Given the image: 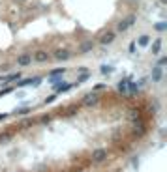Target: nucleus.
<instances>
[{
	"instance_id": "423d86ee",
	"label": "nucleus",
	"mask_w": 167,
	"mask_h": 172,
	"mask_svg": "<svg viewBox=\"0 0 167 172\" xmlns=\"http://www.w3.org/2000/svg\"><path fill=\"white\" fill-rule=\"evenodd\" d=\"M68 58H70V50H66V49H58V50H54V60L62 62V60H68Z\"/></svg>"
},
{
	"instance_id": "4be33fe9",
	"label": "nucleus",
	"mask_w": 167,
	"mask_h": 172,
	"mask_svg": "<svg viewBox=\"0 0 167 172\" xmlns=\"http://www.w3.org/2000/svg\"><path fill=\"white\" fill-rule=\"evenodd\" d=\"M103 90V84H98V86H94V92H102Z\"/></svg>"
},
{
	"instance_id": "0eeeda50",
	"label": "nucleus",
	"mask_w": 167,
	"mask_h": 172,
	"mask_svg": "<svg viewBox=\"0 0 167 172\" xmlns=\"http://www.w3.org/2000/svg\"><path fill=\"white\" fill-rule=\"evenodd\" d=\"M130 80H131V77L124 79V80H120V82H118V86H116V90H118L120 94H126V92H128V84H130Z\"/></svg>"
},
{
	"instance_id": "dca6fc26",
	"label": "nucleus",
	"mask_w": 167,
	"mask_h": 172,
	"mask_svg": "<svg viewBox=\"0 0 167 172\" xmlns=\"http://www.w3.org/2000/svg\"><path fill=\"white\" fill-rule=\"evenodd\" d=\"M64 73H66V69H64V68H58V69H54V71L51 73V77H53V79H58L60 75H64Z\"/></svg>"
},
{
	"instance_id": "2eb2a0df",
	"label": "nucleus",
	"mask_w": 167,
	"mask_h": 172,
	"mask_svg": "<svg viewBox=\"0 0 167 172\" xmlns=\"http://www.w3.org/2000/svg\"><path fill=\"white\" fill-rule=\"evenodd\" d=\"M137 43L141 45V47H146V45H148V43H150V38H148V36H141Z\"/></svg>"
},
{
	"instance_id": "ddd939ff",
	"label": "nucleus",
	"mask_w": 167,
	"mask_h": 172,
	"mask_svg": "<svg viewBox=\"0 0 167 172\" xmlns=\"http://www.w3.org/2000/svg\"><path fill=\"white\" fill-rule=\"evenodd\" d=\"M150 49H152V54H158V53H160V49H161V39H156Z\"/></svg>"
},
{
	"instance_id": "5701e85b",
	"label": "nucleus",
	"mask_w": 167,
	"mask_h": 172,
	"mask_svg": "<svg viewBox=\"0 0 167 172\" xmlns=\"http://www.w3.org/2000/svg\"><path fill=\"white\" fill-rule=\"evenodd\" d=\"M8 118V114H0V120H6Z\"/></svg>"
},
{
	"instance_id": "b1692460",
	"label": "nucleus",
	"mask_w": 167,
	"mask_h": 172,
	"mask_svg": "<svg viewBox=\"0 0 167 172\" xmlns=\"http://www.w3.org/2000/svg\"><path fill=\"white\" fill-rule=\"evenodd\" d=\"M0 80H2V75H0Z\"/></svg>"
},
{
	"instance_id": "f8f14e48",
	"label": "nucleus",
	"mask_w": 167,
	"mask_h": 172,
	"mask_svg": "<svg viewBox=\"0 0 167 172\" xmlns=\"http://www.w3.org/2000/svg\"><path fill=\"white\" fill-rule=\"evenodd\" d=\"M92 47H94V43H92V41H85V43L79 47V50H81V53H88V50L92 49Z\"/></svg>"
},
{
	"instance_id": "f3484780",
	"label": "nucleus",
	"mask_w": 167,
	"mask_h": 172,
	"mask_svg": "<svg viewBox=\"0 0 167 172\" xmlns=\"http://www.w3.org/2000/svg\"><path fill=\"white\" fill-rule=\"evenodd\" d=\"M165 28H167V24H165V23H158V24H154V30H156V32H163Z\"/></svg>"
},
{
	"instance_id": "6e6552de",
	"label": "nucleus",
	"mask_w": 167,
	"mask_h": 172,
	"mask_svg": "<svg viewBox=\"0 0 167 172\" xmlns=\"http://www.w3.org/2000/svg\"><path fill=\"white\" fill-rule=\"evenodd\" d=\"M98 94H88L87 97L83 99V105H94V103H98Z\"/></svg>"
},
{
	"instance_id": "f03ea898",
	"label": "nucleus",
	"mask_w": 167,
	"mask_h": 172,
	"mask_svg": "<svg viewBox=\"0 0 167 172\" xmlns=\"http://www.w3.org/2000/svg\"><path fill=\"white\" fill-rule=\"evenodd\" d=\"M32 60H34V62H38V64H43V62H47V60H49V53H47V50H43V49H38L36 53L32 54Z\"/></svg>"
},
{
	"instance_id": "f257e3e1",
	"label": "nucleus",
	"mask_w": 167,
	"mask_h": 172,
	"mask_svg": "<svg viewBox=\"0 0 167 172\" xmlns=\"http://www.w3.org/2000/svg\"><path fill=\"white\" fill-rule=\"evenodd\" d=\"M107 159V150L105 148H98L92 151V161L94 163H103V161Z\"/></svg>"
},
{
	"instance_id": "9b49d317",
	"label": "nucleus",
	"mask_w": 167,
	"mask_h": 172,
	"mask_svg": "<svg viewBox=\"0 0 167 172\" xmlns=\"http://www.w3.org/2000/svg\"><path fill=\"white\" fill-rule=\"evenodd\" d=\"M21 79V73H9L8 77L2 79V82H13V80H19Z\"/></svg>"
},
{
	"instance_id": "6ab92c4d",
	"label": "nucleus",
	"mask_w": 167,
	"mask_h": 172,
	"mask_svg": "<svg viewBox=\"0 0 167 172\" xmlns=\"http://www.w3.org/2000/svg\"><path fill=\"white\" fill-rule=\"evenodd\" d=\"M111 71H113L111 65H102V73H111Z\"/></svg>"
},
{
	"instance_id": "a211bd4d",
	"label": "nucleus",
	"mask_w": 167,
	"mask_h": 172,
	"mask_svg": "<svg viewBox=\"0 0 167 172\" xmlns=\"http://www.w3.org/2000/svg\"><path fill=\"white\" fill-rule=\"evenodd\" d=\"M128 92L137 94V92H139V84H130V90H128Z\"/></svg>"
},
{
	"instance_id": "412c9836",
	"label": "nucleus",
	"mask_w": 167,
	"mask_h": 172,
	"mask_svg": "<svg viewBox=\"0 0 167 172\" xmlns=\"http://www.w3.org/2000/svg\"><path fill=\"white\" fill-rule=\"evenodd\" d=\"M165 64H167V58H165V56H161V58L158 60V68H161V65H165Z\"/></svg>"
},
{
	"instance_id": "1a4fd4ad",
	"label": "nucleus",
	"mask_w": 167,
	"mask_h": 172,
	"mask_svg": "<svg viewBox=\"0 0 167 172\" xmlns=\"http://www.w3.org/2000/svg\"><path fill=\"white\" fill-rule=\"evenodd\" d=\"M161 77H163V71H161V68L156 65V68L152 69V80H154V82H160Z\"/></svg>"
},
{
	"instance_id": "4468645a",
	"label": "nucleus",
	"mask_w": 167,
	"mask_h": 172,
	"mask_svg": "<svg viewBox=\"0 0 167 172\" xmlns=\"http://www.w3.org/2000/svg\"><path fill=\"white\" fill-rule=\"evenodd\" d=\"M39 82V79H24L19 82V86H24V84H38Z\"/></svg>"
},
{
	"instance_id": "aec40b11",
	"label": "nucleus",
	"mask_w": 167,
	"mask_h": 172,
	"mask_svg": "<svg viewBox=\"0 0 167 172\" xmlns=\"http://www.w3.org/2000/svg\"><path fill=\"white\" fill-rule=\"evenodd\" d=\"M30 110V107H24V109H19V110H15V114H27Z\"/></svg>"
},
{
	"instance_id": "39448f33",
	"label": "nucleus",
	"mask_w": 167,
	"mask_h": 172,
	"mask_svg": "<svg viewBox=\"0 0 167 172\" xmlns=\"http://www.w3.org/2000/svg\"><path fill=\"white\" fill-rule=\"evenodd\" d=\"M115 38H116V32L109 30L107 34H103V36L100 38V43H102V45H109V43H113V41H115Z\"/></svg>"
},
{
	"instance_id": "9d476101",
	"label": "nucleus",
	"mask_w": 167,
	"mask_h": 172,
	"mask_svg": "<svg viewBox=\"0 0 167 172\" xmlns=\"http://www.w3.org/2000/svg\"><path fill=\"white\" fill-rule=\"evenodd\" d=\"M70 88H73V84H72V82H64V84H57V86H54V92H57V94H60V92H68Z\"/></svg>"
},
{
	"instance_id": "20e7f679",
	"label": "nucleus",
	"mask_w": 167,
	"mask_h": 172,
	"mask_svg": "<svg viewBox=\"0 0 167 172\" xmlns=\"http://www.w3.org/2000/svg\"><path fill=\"white\" fill-rule=\"evenodd\" d=\"M30 62H32V54H28V53H23L17 56V65H21V68L30 65Z\"/></svg>"
},
{
	"instance_id": "7ed1b4c3",
	"label": "nucleus",
	"mask_w": 167,
	"mask_h": 172,
	"mask_svg": "<svg viewBox=\"0 0 167 172\" xmlns=\"http://www.w3.org/2000/svg\"><path fill=\"white\" fill-rule=\"evenodd\" d=\"M133 23H135V17H128V19H124V21H120L116 24V32H126Z\"/></svg>"
}]
</instances>
